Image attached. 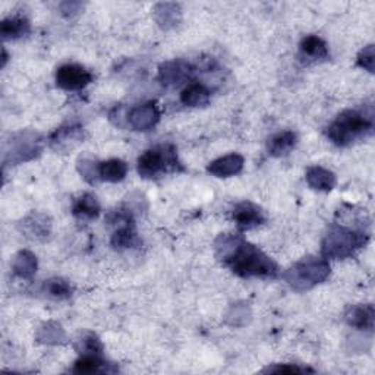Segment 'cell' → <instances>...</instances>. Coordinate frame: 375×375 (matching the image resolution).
<instances>
[{
    "mask_svg": "<svg viewBox=\"0 0 375 375\" xmlns=\"http://www.w3.org/2000/svg\"><path fill=\"white\" fill-rule=\"evenodd\" d=\"M8 62V55H6V50L4 49V58H2V66H5Z\"/></svg>",
    "mask_w": 375,
    "mask_h": 375,
    "instance_id": "obj_33",
    "label": "cell"
},
{
    "mask_svg": "<svg viewBox=\"0 0 375 375\" xmlns=\"http://www.w3.org/2000/svg\"><path fill=\"white\" fill-rule=\"evenodd\" d=\"M374 107L347 109L337 114L327 128V138L337 147H350L374 134Z\"/></svg>",
    "mask_w": 375,
    "mask_h": 375,
    "instance_id": "obj_2",
    "label": "cell"
},
{
    "mask_svg": "<svg viewBox=\"0 0 375 375\" xmlns=\"http://www.w3.org/2000/svg\"><path fill=\"white\" fill-rule=\"evenodd\" d=\"M38 268V261L37 256L28 251V249H22L19 251L12 260V270L13 274L22 280H31Z\"/></svg>",
    "mask_w": 375,
    "mask_h": 375,
    "instance_id": "obj_19",
    "label": "cell"
},
{
    "mask_svg": "<svg viewBox=\"0 0 375 375\" xmlns=\"http://www.w3.org/2000/svg\"><path fill=\"white\" fill-rule=\"evenodd\" d=\"M36 340L43 344H62L66 340V333L60 324L55 321L44 322L36 335Z\"/></svg>",
    "mask_w": 375,
    "mask_h": 375,
    "instance_id": "obj_25",
    "label": "cell"
},
{
    "mask_svg": "<svg viewBox=\"0 0 375 375\" xmlns=\"http://www.w3.org/2000/svg\"><path fill=\"white\" fill-rule=\"evenodd\" d=\"M299 52L302 60L307 62H321L328 58V45L327 43L318 36H307L303 37L299 44Z\"/></svg>",
    "mask_w": 375,
    "mask_h": 375,
    "instance_id": "obj_15",
    "label": "cell"
},
{
    "mask_svg": "<svg viewBox=\"0 0 375 375\" xmlns=\"http://www.w3.org/2000/svg\"><path fill=\"white\" fill-rule=\"evenodd\" d=\"M77 169L80 175L91 185L100 180V163L88 157H80L77 161Z\"/></svg>",
    "mask_w": 375,
    "mask_h": 375,
    "instance_id": "obj_29",
    "label": "cell"
},
{
    "mask_svg": "<svg viewBox=\"0 0 375 375\" xmlns=\"http://www.w3.org/2000/svg\"><path fill=\"white\" fill-rule=\"evenodd\" d=\"M346 322L357 328V330L364 332H372L374 330V320H375V311L372 303H364V305H350V307L344 312Z\"/></svg>",
    "mask_w": 375,
    "mask_h": 375,
    "instance_id": "obj_13",
    "label": "cell"
},
{
    "mask_svg": "<svg viewBox=\"0 0 375 375\" xmlns=\"http://www.w3.org/2000/svg\"><path fill=\"white\" fill-rule=\"evenodd\" d=\"M214 246L223 266L242 278H274L278 274V267L271 258L239 234H220Z\"/></svg>",
    "mask_w": 375,
    "mask_h": 375,
    "instance_id": "obj_1",
    "label": "cell"
},
{
    "mask_svg": "<svg viewBox=\"0 0 375 375\" xmlns=\"http://www.w3.org/2000/svg\"><path fill=\"white\" fill-rule=\"evenodd\" d=\"M116 371V366L103 361L97 355H82V358H80L72 368L74 374H107Z\"/></svg>",
    "mask_w": 375,
    "mask_h": 375,
    "instance_id": "obj_23",
    "label": "cell"
},
{
    "mask_svg": "<svg viewBox=\"0 0 375 375\" xmlns=\"http://www.w3.org/2000/svg\"><path fill=\"white\" fill-rule=\"evenodd\" d=\"M194 66L185 59H173L160 65L157 80L163 87H178L190 80Z\"/></svg>",
    "mask_w": 375,
    "mask_h": 375,
    "instance_id": "obj_8",
    "label": "cell"
},
{
    "mask_svg": "<svg viewBox=\"0 0 375 375\" xmlns=\"http://www.w3.org/2000/svg\"><path fill=\"white\" fill-rule=\"evenodd\" d=\"M211 100V91L200 82L188 85L180 94V103L188 107H204Z\"/></svg>",
    "mask_w": 375,
    "mask_h": 375,
    "instance_id": "obj_21",
    "label": "cell"
},
{
    "mask_svg": "<svg viewBox=\"0 0 375 375\" xmlns=\"http://www.w3.org/2000/svg\"><path fill=\"white\" fill-rule=\"evenodd\" d=\"M332 268L322 256H305L283 273V280L296 292H305L321 285Z\"/></svg>",
    "mask_w": 375,
    "mask_h": 375,
    "instance_id": "obj_4",
    "label": "cell"
},
{
    "mask_svg": "<svg viewBox=\"0 0 375 375\" xmlns=\"http://www.w3.org/2000/svg\"><path fill=\"white\" fill-rule=\"evenodd\" d=\"M232 217L241 232L252 230L266 223V216L261 207H258L251 201H242L234 205L232 211Z\"/></svg>",
    "mask_w": 375,
    "mask_h": 375,
    "instance_id": "obj_10",
    "label": "cell"
},
{
    "mask_svg": "<svg viewBox=\"0 0 375 375\" xmlns=\"http://www.w3.org/2000/svg\"><path fill=\"white\" fill-rule=\"evenodd\" d=\"M30 33H31V23L22 15L9 16L4 19L2 26H0V36H2L5 41L27 37Z\"/></svg>",
    "mask_w": 375,
    "mask_h": 375,
    "instance_id": "obj_18",
    "label": "cell"
},
{
    "mask_svg": "<svg viewBox=\"0 0 375 375\" xmlns=\"http://www.w3.org/2000/svg\"><path fill=\"white\" fill-rule=\"evenodd\" d=\"M102 205L96 195L84 194L81 195L72 208V214L80 220H94L100 216Z\"/></svg>",
    "mask_w": 375,
    "mask_h": 375,
    "instance_id": "obj_22",
    "label": "cell"
},
{
    "mask_svg": "<svg viewBox=\"0 0 375 375\" xmlns=\"http://www.w3.org/2000/svg\"><path fill=\"white\" fill-rule=\"evenodd\" d=\"M158 121L160 110L153 102L135 106L128 112V126L138 132H147L153 129Z\"/></svg>",
    "mask_w": 375,
    "mask_h": 375,
    "instance_id": "obj_9",
    "label": "cell"
},
{
    "mask_svg": "<svg viewBox=\"0 0 375 375\" xmlns=\"http://www.w3.org/2000/svg\"><path fill=\"white\" fill-rule=\"evenodd\" d=\"M94 75L89 70L77 63H67L58 69L56 84L65 91H80L91 84Z\"/></svg>",
    "mask_w": 375,
    "mask_h": 375,
    "instance_id": "obj_7",
    "label": "cell"
},
{
    "mask_svg": "<svg viewBox=\"0 0 375 375\" xmlns=\"http://www.w3.org/2000/svg\"><path fill=\"white\" fill-rule=\"evenodd\" d=\"M81 8H82V4H80V2H63V4H60V11H62V15H65V16H72V15L78 13Z\"/></svg>",
    "mask_w": 375,
    "mask_h": 375,
    "instance_id": "obj_32",
    "label": "cell"
},
{
    "mask_svg": "<svg viewBox=\"0 0 375 375\" xmlns=\"http://www.w3.org/2000/svg\"><path fill=\"white\" fill-rule=\"evenodd\" d=\"M110 244L116 251L138 248L141 245V239L138 238V233L135 230V223L129 222L117 227L112 234Z\"/></svg>",
    "mask_w": 375,
    "mask_h": 375,
    "instance_id": "obj_17",
    "label": "cell"
},
{
    "mask_svg": "<svg viewBox=\"0 0 375 375\" xmlns=\"http://www.w3.org/2000/svg\"><path fill=\"white\" fill-rule=\"evenodd\" d=\"M43 289L50 298H55L59 300L69 299L70 296H72V292H74V289H72V286H70L69 281L62 278V277H53V278L45 280Z\"/></svg>",
    "mask_w": 375,
    "mask_h": 375,
    "instance_id": "obj_27",
    "label": "cell"
},
{
    "mask_svg": "<svg viewBox=\"0 0 375 375\" xmlns=\"http://www.w3.org/2000/svg\"><path fill=\"white\" fill-rule=\"evenodd\" d=\"M307 183L315 191L321 192H330L335 190V186L337 183L336 175L321 166H311L307 169V175H305Z\"/></svg>",
    "mask_w": 375,
    "mask_h": 375,
    "instance_id": "obj_16",
    "label": "cell"
},
{
    "mask_svg": "<svg viewBox=\"0 0 375 375\" xmlns=\"http://www.w3.org/2000/svg\"><path fill=\"white\" fill-rule=\"evenodd\" d=\"M298 144V135L293 131H283L273 135L268 139L267 150L273 157H285L288 156Z\"/></svg>",
    "mask_w": 375,
    "mask_h": 375,
    "instance_id": "obj_20",
    "label": "cell"
},
{
    "mask_svg": "<svg viewBox=\"0 0 375 375\" xmlns=\"http://www.w3.org/2000/svg\"><path fill=\"white\" fill-rule=\"evenodd\" d=\"M43 151V138L34 131H22L12 136L11 148L6 153V160L13 164L30 161L38 157Z\"/></svg>",
    "mask_w": 375,
    "mask_h": 375,
    "instance_id": "obj_6",
    "label": "cell"
},
{
    "mask_svg": "<svg viewBox=\"0 0 375 375\" xmlns=\"http://www.w3.org/2000/svg\"><path fill=\"white\" fill-rule=\"evenodd\" d=\"M75 349L81 355H97L103 354V343L97 335L91 332L81 333L75 340Z\"/></svg>",
    "mask_w": 375,
    "mask_h": 375,
    "instance_id": "obj_26",
    "label": "cell"
},
{
    "mask_svg": "<svg viewBox=\"0 0 375 375\" xmlns=\"http://www.w3.org/2000/svg\"><path fill=\"white\" fill-rule=\"evenodd\" d=\"M82 128L80 125H70V126H62L59 128L50 138V144L53 147L58 146V148H62L63 144H69V141H80L81 139Z\"/></svg>",
    "mask_w": 375,
    "mask_h": 375,
    "instance_id": "obj_28",
    "label": "cell"
},
{
    "mask_svg": "<svg viewBox=\"0 0 375 375\" xmlns=\"http://www.w3.org/2000/svg\"><path fill=\"white\" fill-rule=\"evenodd\" d=\"M153 18L161 30H173L182 21V8L179 4L173 2L156 4L153 8Z\"/></svg>",
    "mask_w": 375,
    "mask_h": 375,
    "instance_id": "obj_14",
    "label": "cell"
},
{
    "mask_svg": "<svg viewBox=\"0 0 375 375\" xmlns=\"http://www.w3.org/2000/svg\"><path fill=\"white\" fill-rule=\"evenodd\" d=\"M263 372H270V374H305V372H314V369L307 368V366L293 365V364H276L273 366L264 368Z\"/></svg>",
    "mask_w": 375,
    "mask_h": 375,
    "instance_id": "obj_31",
    "label": "cell"
},
{
    "mask_svg": "<svg viewBox=\"0 0 375 375\" xmlns=\"http://www.w3.org/2000/svg\"><path fill=\"white\" fill-rule=\"evenodd\" d=\"M19 230L33 241H45L52 233V220L43 213H33L18 224Z\"/></svg>",
    "mask_w": 375,
    "mask_h": 375,
    "instance_id": "obj_11",
    "label": "cell"
},
{
    "mask_svg": "<svg viewBox=\"0 0 375 375\" xmlns=\"http://www.w3.org/2000/svg\"><path fill=\"white\" fill-rule=\"evenodd\" d=\"M185 168L178 158V150L172 144L153 147L138 158V175L143 179H156L164 173H179Z\"/></svg>",
    "mask_w": 375,
    "mask_h": 375,
    "instance_id": "obj_5",
    "label": "cell"
},
{
    "mask_svg": "<svg viewBox=\"0 0 375 375\" xmlns=\"http://www.w3.org/2000/svg\"><path fill=\"white\" fill-rule=\"evenodd\" d=\"M128 175V164L121 158H110L100 163V180L117 183Z\"/></svg>",
    "mask_w": 375,
    "mask_h": 375,
    "instance_id": "obj_24",
    "label": "cell"
},
{
    "mask_svg": "<svg viewBox=\"0 0 375 375\" xmlns=\"http://www.w3.org/2000/svg\"><path fill=\"white\" fill-rule=\"evenodd\" d=\"M244 164H245L244 156L238 153H232L211 161L207 166V172L216 178H230L239 175L244 169Z\"/></svg>",
    "mask_w": 375,
    "mask_h": 375,
    "instance_id": "obj_12",
    "label": "cell"
},
{
    "mask_svg": "<svg viewBox=\"0 0 375 375\" xmlns=\"http://www.w3.org/2000/svg\"><path fill=\"white\" fill-rule=\"evenodd\" d=\"M374 63H375V47L374 44H368L359 52L357 58V65L364 70H368L369 74H374Z\"/></svg>",
    "mask_w": 375,
    "mask_h": 375,
    "instance_id": "obj_30",
    "label": "cell"
},
{
    "mask_svg": "<svg viewBox=\"0 0 375 375\" xmlns=\"http://www.w3.org/2000/svg\"><path fill=\"white\" fill-rule=\"evenodd\" d=\"M369 242V234L362 229H352L335 223L321 242V255L325 260H346L354 256Z\"/></svg>",
    "mask_w": 375,
    "mask_h": 375,
    "instance_id": "obj_3",
    "label": "cell"
}]
</instances>
